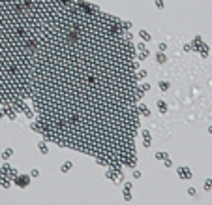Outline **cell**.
Wrapping results in <instances>:
<instances>
[{
    "label": "cell",
    "instance_id": "d4e9b609",
    "mask_svg": "<svg viewBox=\"0 0 212 205\" xmlns=\"http://www.w3.org/2000/svg\"><path fill=\"white\" fill-rule=\"evenodd\" d=\"M158 49H160V53H165V51H167V44H160Z\"/></svg>",
    "mask_w": 212,
    "mask_h": 205
},
{
    "label": "cell",
    "instance_id": "ba28073f",
    "mask_svg": "<svg viewBox=\"0 0 212 205\" xmlns=\"http://www.w3.org/2000/svg\"><path fill=\"white\" fill-rule=\"evenodd\" d=\"M122 194H124V201H131V183H124Z\"/></svg>",
    "mask_w": 212,
    "mask_h": 205
},
{
    "label": "cell",
    "instance_id": "6da1fadb",
    "mask_svg": "<svg viewBox=\"0 0 212 205\" xmlns=\"http://www.w3.org/2000/svg\"><path fill=\"white\" fill-rule=\"evenodd\" d=\"M190 47H191V49H195V51H199L203 58H207V57H208V45H207V44H203V36H199V34H197L195 38H193V41H191V45H190Z\"/></svg>",
    "mask_w": 212,
    "mask_h": 205
},
{
    "label": "cell",
    "instance_id": "3957f363",
    "mask_svg": "<svg viewBox=\"0 0 212 205\" xmlns=\"http://www.w3.org/2000/svg\"><path fill=\"white\" fill-rule=\"evenodd\" d=\"M30 179H32V175H27V173H19L15 179H13V183L19 186V188H27V186L30 184Z\"/></svg>",
    "mask_w": 212,
    "mask_h": 205
},
{
    "label": "cell",
    "instance_id": "484cf974",
    "mask_svg": "<svg viewBox=\"0 0 212 205\" xmlns=\"http://www.w3.org/2000/svg\"><path fill=\"white\" fill-rule=\"evenodd\" d=\"M139 89H141L143 92H148V90H150L152 87H150V85H148V83H145V85H143V87H139Z\"/></svg>",
    "mask_w": 212,
    "mask_h": 205
},
{
    "label": "cell",
    "instance_id": "4316f807",
    "mask_svg": "<svg viewBox=\"0 0 212 205\" xmlns=\"http://www.w3.org/2000/svg\"><path fill=\"white\" fill-rule=\"evenodd\" d=\"M30 175H32L34 179H36V177H40V169H32V171H30Z\"/></svg>",
    "mask_w": 212,
    "mask_h": 205
},
{
    "label": "cell",
    "instance_id": "cb8c5ba5",
    "mask_svg": "<svg viewBox=\"0 0 212 205\" xmlns=\"http://www.w3.org/2000/svg\"><path fill=\"white\" fill-rule=\"evenodd\" d=\"M188 196H191V198H193V196H197V190L193 188V186H190V188H188Z\"/></svg>",
    "mask_w": 212,
    "mask_h": 205
},
{
    "label": "cell",
    "instance_id": "f1b7e54d",
    "mask_svg": "<svg viewBox=\"0 0 212 205\" xmlns=\"http://www.w3.org/2000/svg\"><path fill=\"white\" fill-rule=\"evenodd\" d=\"M156 8H158V10H163V8H165V4H163V2H160V0H158V2H156Z\"/></svg>",
    "mask_w": 212,
    "mask_h": 205
},
{
    "label": "cell",
    "instance_id": "30bf717a",
    "mask_svg": "<svg viewBox=\"0 0 212 205\" xmlns=\"http://www.w3.org/2000/svg\"><path fill=\"white\" fill-rule=\"evenodd\" d=\"M156 104H158V111H160V113H162V115H167V102H165V100H158Z\"/></svg>",
    "mask_w": 212,
    "mask_h": 205
},
{
    "label": "cell",
    "instance_id": "9a60e30c",
    "mask_svg": "<svg viewBox=\"0 0 212 205\" xmlns=\"http://www.w3.org/2000/svg\"><path fill=\"white\" fill-rule=\"evenodd\" d=\"M156 62H158V64H165V62H167V55H165V53H160V51H158V53H156Z\"/></svg>",
    "mask_w": 212,
    "mask_h": 205
},
{
    "label": "cell",
    "instance_id": "f546056e",
    "mask_svg": "<svg viewBox=\"0 0 212 205\" xmlns=\"http://www.w3.org/2000/svg\"><path fill=\"white\" fill-rule=\"evenodd\" d=\"M137 49H139V51H145L147 47H145V44H137Z\"/></svg>",
    "mask_w": 212,
    "mask_h": 205
},
{
    "label": "cell",
    "instance_id": "603a6c76",
    "mask_svg": "<svg viewBox=\"0 0 212 205\" xmlns=\"http://www.w3.org/2000/svg\"><path fill=\"white\" fill-rule=\"evenodd\" d=\"M163 166H165V168H173V162H171V158H169V156L163 160Z\"/></svg>",
    "mask_w": 212,
    "mask_h": 205
},
{
    "label": "cell",
    "instance_id": "9c48e42d",
    "mask_svg": "<svg viewBox=\"0 0 212 205\" xmlns=\"http://www.w3.org/2000/svg\"><path fill=\"white\" fill-rule=\"evenodd\" d=\"M137 109H139V113H141L143 117H145V119H150V117H152L150 109H148V107H147L145 104H139V106H137Z\"/></svg>",
    "mask_w": 212,
    "mask_h": 205
},
{
    "label": "cell",
    "instance_id": "7a4b0ae2",
    "mask_svg": "<svg viewBox=\"0 0 212 205\" xmlns=\"http://www.w3.org/2000/svg\"><path fill=\"white\" fill-rule=\"evenodd\" d=\"M105 177L107 179H111L113 181V184H122V181H124V173H122V169L120 168H113V169H107V173H105Z\"/></svg>",
    "mask_w": 212,
    "mask_h": 205
},
{
    "label": "cell",
    "instance_id": "ac0fdd59",
    "mask_svg": "<svg viewBox=\"0 0 212 205\" xmlns=\"http://www.w3.org/2000/svg\"><path fill=\"white\" fill-rule=\"evenodd\" d=\"M148 55H150V53H148V49L141 51V53H139V57H137V60H141V62H143V60H147V58H148Z\"/></svg>",
    "mask_w": 212,
    "mask_h": 205
},
{
    "label": "cell",
    "instance_id": "ffe728a7",
    "mask_svg": "<svg viewBox=\"0 0 212 205\" xmlns=\"http://www.w3.org/2000/svg\"><path fill=\"white\" fill-rule=\"evenodd\" d=\"M203 188H205V192H210L212 190V179H207L205 184H203Z\"/></svg>",
    "mask_w": 212,
    "mask_h": 205
},
{
    "label": "cell",
    "instance_id": "52a82bcc",
    "mask_svg": "<svg viewBox=\"0 0 212 205\" xmlns=\"http://www.w3.org/2000/svg\"><path fill=\"white\" fill-rule=\"evenodd\" d=\"M2 113L8 117V119H10V121H15V119H17V115H15V111L10 107V106H8V104H2Z\"/></svg>",
    "mask_w": 212,
    "mask_h": 205
},
{
    "label": "cell",
    "instance_id": "7402d4cb",
    "mask_svg": "<svg viewBox=\"0 0 212 205\" xmlns=\"http://www.w3.org/2000/svg\"><path fill=\"white\" fill-rule=\"evenodd\" d=\"M165 158H167V155H165V152H162V151H160V152H156V160H162V162H163Z\"/></svg>",
    "mask_w": 212,
    "mask_h": 205
},
{
    "label": "cell",
    "instance_id": "277c9868",
    "mask_svg": "<svg viewBox=\"0 0 212 205\" xmlns=\"http://www.w3.org/2000/svg\"><path fill=\"white\" fill-rule=\"evenodd\" d=\"M0 175H4V177H10V179H15V177L19 175V173H17L13 168H10L8 164H2V169H0Z\"/></svg>",
    "mask_w": 212,
    "mask_h": 205
},
{
    "label": "cell",
    "instance_id": "5bb4252c",
    "mask_svg": "<svg viewBox=\"0 0 212 205\" xmlns=\"http://www.w3.org/2000/svg\"><path fill=\"white\" fill-rule=\"evenodd\" d=\"M0 184H2V188H10V186H11L10 177H4V175H0Z\"/></svg>",
    "mask_w": 212,
    "mask_h": 205
},
{
    "label": "cell",
    "instance_id": "44dd1931",
    "mask_svg": "<svg viewBox=\"0 0 212 205\" xmlns=\"http://www.w3.org/2000/svg\"><path fill=\"white\" fill-rule=\"evenodd\" d=\"M135 77H137V79H145V77H147V70H137Z\"/></svg>",
    "mask_w": 212,
    "mask_h": 205
},
{
    "label": "cell",
    "instance_id": "d6986e66",
    "mask_svg": "<svg viewBox=\"0 0 212 205\" xmlns=\"http://www.w3.org/2000/svg\"><path fill=\"white\" fill-rule=\"evenodd\" d=\"M23 113H24V115H27V117L30 119V121H32V119H34V113H32V109H30L28 106H24V109H23Z\"/></svg>",
    "mask_w": 212,
    "mask_h": 205
},
{
    "label": "cell",
    "instance_id": "83f0119b",
    "mask_svg": "<svg viewBox=\"0 0 212 205\" xmlns=\"http://www.w3.org/2000/svg\"><path fill=\"white\" fill-rule=\"evenodd\" d=\"M133 179H141V171H139V169H133Z\"/></svg>",
    "mask_w": 212,
    "mask_h": 205
},
{
    "label": "cell",
    "instance_id": "8992f818",
    "mask_svg": "<svg viewBox=\"0 0 212 205\" xmlns=\"http://www.w3.org/2000/svg\"><path fill=\"white\" fill-rule=\"evenodd\" d=\"M143 145H145V149H150L152 147V134L150 130H143Z\"/></svg>",
    "mask_w": 212,
    "mask_h": 205
},
{
    "label": "cell",
    "instance_id": "e0dca14e",
    "mask_svg": "<svg viewBox=\"0 0 212 205\" xmlns=\"http://www.w3.org/2000/svg\"><path fill=\"white\" fill-rule=\"evenodd\" d=\"M11 155H13V149H4V152H2V160L6 162L8 158H11Z\"/></svg>",
    "mask_w": 212,
    "mask_h": 205
},
{
    "label": "cell",
    "instance_id": "2e32d148",
    "mask_svg": "<svg viewBox=\"0 0 212 205\" xmlns=\"http://www.w3.org/2000/svg\"><path fill=\"white\" fill-rule=\"evenodd\" d=\"M139 36H141L143 41H152V36H150L147 30H139Z\"/></svg>",
    "mask_w": 212,
    "mask_h": 205
},
{
    "label": "cell",
    "instance_id": "7c38bea8",
    "mask_svg": "<svg viewBox=\"0 0 212 205\" xmlns=\"http://www.w3.org/2000/svg\"><path fill=\"white\" fill-rule=\"evenodd\" d=\"M38 151H40V155H47V152H49L47 141H40V143H38Z\"/></svg>",
    "mask_w": 212,
    "mask_h": 205
},
{
    "label": "cell",
    "instance_id": "5b68a950",
    "mask_svg": "<svg viewBox=\"0 0 212 205\" xmlns=\"http://www.w3.org/2000/svg\"><path fill=\"white\" fill-rule=\"evenodd\" d=\"M176 173H179V177L184 179V181H190V179H191V171H190L188 168H184V166L176 168Z\"/></svg>",
    "mask_w": 212,
    "mask_h": 205
},
{
    "label": "cell",
    "instance_id": "8fae6325",
    "mask_svg": "<svg viewBox=\"0 0 212 205\" xmlns=\"http://www.w3.org/2000/svg\"><path fill=\"white\" fill-rule=\"evenodd\" d=\"M71 168H73V162H64V164L60 166V173H68V171H71Z\"/></svg>",
    "mask_w": 212,
    "mask_h": 205
},
{
    "label": "cell",
    "instance_id": "4fadbf2b",
    "mask_svg": "<svg viewBox=\"0 0 212 205\" xmlns=\"http://www.w3.org/2000/svg\"><path fill=\"white\" fill-rule=\"evenodd\" d=\"M158 89L162 90V92H167L169 89H171V83H169V81H160L158 83Z\"/></svg>",
    "mask_w": 212,
    "mask_h": 205
}]
</instances>
